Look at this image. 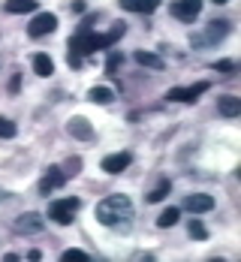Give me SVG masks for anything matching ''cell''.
Instances as JSON below:
<instances>
[{
    "instance_id": "cell-1",
    "label": "cell",
    "mask_w": 241,
    "mask_h": 262,
    "mask_svg": "<svg viewBox=\"0 0 241 262\" xmlns=\"http://www.w3.org/2000/svg\"><path fill=\"white\" fill-rule=\"evenodd\" d=\"M124 33H127V27L124 25H115L108 33H94V30H81L79 27V33L70 36V54H79L81 60H84L87 54L100 52V49H112Z\"/></svg>"
},
{
    "instance_id": "cell-2",
    "label": "cell",
    "mask_w": 241,
    "mask_h": 262,
    "mask_svg": "<svg viewBox=\"0 0 241 262\" xmlns=\"http://www.w3.org/2000/svg\"><path fill=\"white\" fill-rule=\"evenodd\" d=\"M133 217V202L124 193H112L97 205V220L103 226H127Z\"/></svg>"
},
{
    "instance_id": "cell-3",
    "label": "cell",
    "mask_w": 241,
    "mask_h": 262,
    "mask_svg": "<svg viewBox=\"0 0 241 262\" xmlns=\"http://www.w3.org/2000/svg\"><path fill=\"white\" fill-rule=\"evenodd\" d=\"M79 208H81L79 196H67V199H57V202L49 205V217H52L54 223H60V226H70L73 217L79 214Z\"/></svg>"
},
{
    "instance_id": "cell-4",
    "label": "cell",
    "mask_w": 241,
    "mask_h": 262,
    "mask_svg": "<svg viewBox=\"0 0 241 262\" xmlns=\"http://www.w3.org/2000/svg\"><path fill=\"white\" fill-rule=\"evenodd\" d=\"M226 33H229V21H226V18H214L211 25L205 27V33L193 36V46L199 49V46H211V42H220Z\"/></svg>"
},
{
    "instance_id": "cell-5",
    "label": "cell",
    "mask_w": 241,
    "mask_h": 262,
    "mask_svg": "<svg viewBox=\"0 0 241 262\" xmlns=\"http://www.w3.org/2000/svg\"><path fill=\"white\" fill-rule=\"evenodd\" d=\"M169 12H172L175 18H181V21L193 25V18L202 12V0H175V3L169 6Z\"/></svg>"
},
{
    "instance_id": "cell-6",
    "label": "cell",
    "mask_w": 241,
    "mask_h": 262,
    "mask_svg": "<svg viewBox=\"0 0 241 262\" xmlns=\"http://www.w3.org/2000/svg\"><path fill=\"white\" fill-rule=\"evenodd\" d=\"M208 88H211L208 81H196L193 88H172V91H169V100H172V103H196L199 94H205Z\"/></svg>"
},
{
    "instance_id": "cell-7",
    "label": "cell",
    "mask_w": 241,
    "mask_h": 262,
    "mask_svg": "<svg viewBox=\"0 0 241 262\" xmlns=\"http://www.w3.org/2000/svg\"><path fill=\"white\" fill-rule=\"evenodd\" d=\"M54 27H57V15H54V12H39V15L27 25V33H30L33 39H39V36L52 33Z\"/></svg>"
},
{
    "instance_id": "cell-8",
    "label": "cell",
    "mask_w": 241,
    "mask_h": 262,
    "mask_svg": "<svg viewBox=\"0 0 241 262\" xmlns=\"http://www.w3.org/2000/svg\"><path fill=\"white\" fill-rule=\"evenodd\" d=\"M42 226H46V220H42V214H36V211H27V214H21V217L15 220V232H21V235L42 232Z\"/></svg>"
},
{
    "instance_id": "cell-9",
    "label": "cell",
    "mask_w": 241,
    "mask_h": 262,
    "mask_svg": "<svg viewBox=\"0 0 241 262\" xmlns=\"http://www.w3.org/2000/svg\"><path fill=\"white\" fill-rule=\"evenodd\" d=\"M133 163V154L130 151H118V154H108V157H103V172H108V175H121L127 166Z\"/></svg>"
},
{
    "instance_id": "cell-10",
    "label": "cell",
    "mask_w": 241,
    "mask_h": 262,
    "mask_svg": "<svg viewBox=\"0 0 241 262\" xmlns=\"http://www.w3.org/2000/svg\"><path fill=\"white\" fill-rule=\"evenodd\" d=\"M63 181H67L63 169H60V166H49V172H46V175H42V181H39V193H42V196H49L52 190L63 187Z\"/></svg>"
},
{
    "instance_id": "cell-11",
    "label": "cell",
    "mask_w": 241,
    "mask_h": 262,
    "mask_svg": "<svg viewBox=\"0 0 241 262\" xmlns=\"http://www.w3.org/2000/svg\"><path fill=\"white\" fill-rule=\"evenodd\" d=\"M184 208H187L190 214H205V211L214 208V199L205 196V193H190L187 199H184Z\"/></svg>"
},
{
    "instance_id": "cell-12",
    "label": "cell",
    "mask_w": 241,
    "mask_h": 262,
    "mask_svg": "<svg viewBox=\"0 0 241 262\" xmlns=\"http://www.w3.org/2000/svg\"><path fill=\"white\" fill-rule=\"evenodd\" d=\"M67 130H70V136H76L81 142H91V139H94V127H91L84 118H73V121L67 124Z\"/></svg>"
},
{
    "instance_id": "cell-13",
    "label": "cell",
    "mask_w": 241,
    "mask_h": 262,
    "mask_svg": "<svg viewBox=\"0 0 241 262\" xmlns=\"http://www.w3.org/2000/svg\"><path fill=\"white\" fill-rule=\"evenodd\" d=\"M217 112H220L223 118H238L241 115V100L232 97V94H229V97H220V100H217Z\"/></svg>"
},
{
    "instance_id": "cell-14",
    "label": "cell",
    "mask_w": 241,
    "mask_h": 262,
    "mask_svg": "<svg viewBox=\"0 0 241 262\" xmlns=\"http://www.w3.org/2000/svg\"><path fill=\"white\" fill-rule=\"evenodd\" d=\"M127 12H142V15H148V12H154L157 6H160V0H118Z\"/></svg>"
},
{
    "instance_id": "cell-15",
    "label": "cell",
    "mask_w": 241,
    "mask_h": 262,
    "mask_svg": "<svg viewBox=\"0 0 241 262\" xmlns=\"http://www.w3.org/2000/svg\"><path fill=\"white\" fill-rule=\"evenodd\" d=\"M30 63H33V73H36V76H42V79H49V76H52L54 73V63H52V57H49V54H33V60H30Z\"/></svg>"
},
{
    "instance_id": "cell-16",
    "label": "cell",
    "mask_w": 241,
    "mask_h": 262,
    "mask_svg": "<svg viewBox=\"0 0 241 262\" xmlns=\"http://www.w3.org/2000/svg\"><path fill=\"white\" fill-rule=\"evenodd\" d=\"M133 60L139 63V67H148V70H163V67H166L160 54H151V52H136Z\"/></svg>"
},
{
    "instance_id": "cell-17",
    "label": "cell",
    "mask_w": 241,
    "mask_h": 262,
    "mask_svg": "<svg viewBox=\"0 0 241 262\" xmlns=\"http://www.w3.org/2000/svg\"><path fill=\"white\" fill-rule=\"evenodd\" d=\"M33 9H36V0H6V12H12V15L33 12Z\"/></svg>"
},
{
    "instance_id": "cell-18",
    "label": "cell",
    "mask_w": 241,
    "mask_h": 262,
    "mask_svg": "<svg viewBox=\"0 0 241 262\" xmlns=\"http://www.w3.org/2000/svg\"><path fill=\"white\" fill-rule=\"evenodd\" d=\"M87 100H91V103L106 105V103H112V100H115V91H112V88H91Z\"/></svg>"
},
{
    "instance_id": "cell-19",
    "label": "cell",
    "mask_w": 241,
    "mask_h": 262,
    "mask_svg": "<svg viewBox=\"0 0 241 262\" xmlns=\"http://www.w3.org/2000/svg\"><path fill=\"white\" fill-rule=\"evenodd\" d=\"M169 190H172V184H169V178H160L157 181V187L148 193V202H163L166 196H169Z\"/></svg>"
},
{
    "instance_id": "cell-20",
    "label": "cell",
    "mask_w": 241,
    "mask_h": 262,
    "mask_svg": "<svg viewBox=\"0 0 241 262\" xmlns=\"http://www.w3.org/2000/svg\"><path fill=\"white\" fill-rule=\"evenodd\" d=\"M178 217H181V211H178V208H166L160 217H157V226H160V229H169V226H175V223H178Z\"/></svg>"
},
{
    "instance_id": "cell-21",
    "label": "cell",
    "mask_w": 241,
    "mask_h": 262,
    "mask_svg": "<svg viewBox=\"0 0 241 262\" xmlns=\"http://www.w3.org/2000/svg\"><path fill=\"white\" fill-rule=\"evenodd\" d=\"M121 63H124V54H121V52H112V54L106 57V73H108V76H115Z\"/></svg>"
},
{
    "instance_id": "cell-22",
    "label": "cell",
    "mask_w": 241,
    "mask_h": 262,
    "mask_svg": "<svg viewBox=\"0 0 241 262\" xmlns=\"http://www.w3.org/2000/svg\"><path fill=\"white\" fill-rule=\"evenodd\" d=\"M187 232H190L193 238H199V241H202V238H208V229H205V226H202L196 217H193V220L187 223Z\"/></svg>"
},
{
    "instance_id": "cell-23",
    "label": "cell",
    "mask_w": 241,
    "mask_h": 262,
    "mask_svg": "<svg viewBox=\"0 0 241 262\" xmlns=\"http://www.w3.org/2000/svg\"><path fill=\"white\" fill-rule=\"evenodd\" d=\"M79 172H81V157H70L63 163V175H67V178H73V175H79Z\"/></svg>"
},
{
    "instance_id": "cell-24",
    "label": "cell",
    "mask_w": 241,
    "mask_h": 262,
    "mask_svg": "<svg viewBox=\"0 0 241 262\" xmlns=\"http://www.w3.org/2000/svg\"><path fill=\"white\" fill-rule=\"evenodd\" d=\"M60 259H63V262H73V259H79V262H87L91 256H87L84 250H76V247H70V250H63V253H60Z\"/></svg>"
},
{
    "instance_id": "cell-25",
    "label": "cell",
    "mask_w": 241,
    "mask_h": 262,
    "mask_svg": "<svg viewBox=\"0 0 241 262\" xmlns=\"http://www.w3.org/2000/svg\"><path fill=\"white\" fill-rule=\"evenodd\" d=\"M15 124H12V121H9V118H0V139H12V136H15Z\"/></svg>"
},
{
    "instance_id": "cell-26",
    "label": "cell",
    "mask_w": 241,
    "mask_h": 262,
    "mask_svg": "<svg viewBox=\"0 0 241 262\" xmlns=\"http://www.w3.org/2000/svg\"><path fill=\"white\" fill-rule=\"evenodd\" d=\"M214 70H217V73H226V76H232V73H235V60H217Z\"/></svg>"
},
{
    "instance_id": "cell-27",
    "label": "cell",
    "mask_w": 241,
    "mask_h": 262,
    "mask_svg": "<svg viewBox=\"0 0 241 262\" xmlns=\"http://www.w3.org/2000/svg\"><path fill=\"white\" fill-rule=\"evenodd\" d=\"M18 88H21V76H12L9 79V94H18Z\"/></svg>"
},
{
    "instance_id": "cell-28",
    "label": "cell",
    "mask_w": 241,
    "mask_h": 262,
    "mask_svg": "<svg viewBox=\"0 0 241 262\" xmlns=\"http://www.w3.org/2000/svg\"><path fill=\"white\" fill-rule=\"evenodd\" d=\"M67 63H70L73 70H79V67H81V57H79V54H67Z\"/></svg>"
},
{
    "instance_id": "cell-29",
    "label": "cell",
    "mask_w": 241,
    "mask_h": 262,
    "mask_svg": "<svg viewBox=\"0 0 241 262\" xmlns=\"http://www.w3.org/2000/svg\"><path fill=\"white\" fill-rule=\"evenodd\" d=\"M73 12H84V0H76L73 3Z\"/></svg>"
},
{
    "instance_id": "cell-30",
    "label": "cell",
    "mask_w": 241,
    "mask_h": 262,
    "mask_svg": "<svg viewBox=\"0 0 241 262\" xmlns=\"http://www.w3.org/2000/svg\"><path fill=\"white\" fill-rule=\"evenodd\" d=\"M214 3H229V0H214Z\"/></svg>"
}]
</instances>
